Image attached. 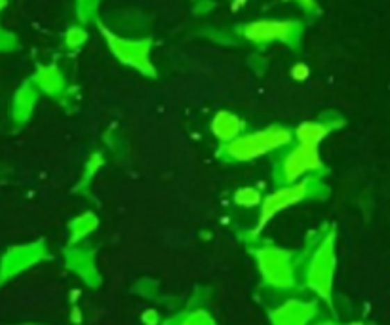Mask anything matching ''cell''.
<instances>
[{
  "label": "cell",
  "mask_w": 390,
  "mask_h": 325,
  "mask_svg": "<svg viewBox=\"0 0 390 325\" xmlns=\"http://www.w3.org/2000/svg\"><path fill=\"white\" fill-rule=\"evenodd\" d=\"M88 40V33L84 27H71V29L67 31L65 35V46L67 48H71V50H79L82 44Z\"/></svg>",
  "instance_id": "obj_12"
},
{
  "label": "cell",
  "mask_w": 390,
  "mask_h": 325,
  "mask_svg": "<svg viewBox=\"0 0 390 325\" xmlns=\"http://www.w3.org/2000/svg\"><path fill=\"white\" fill-rule=\"evenodd\" d=\"M97 2L99 0H79V10H76V14H79L80 22H90V19H94L95 15V10H97Z\"/></svg>",
  "instance_id": "obj_13"
},
{
  "label": "cell",
  "mask_w": 390,
  "mask_h": 325,
  "mask_svg": "<svg viewBox=\"0 0 390 325\" xmlns=\"http://www.w3.org/2000/svg\"><path fill=\"white\" fill-rule=\"evenodd\" d=\"M35 86L42 90L44 94L58 95L65 86V80L56 67H40L35 74Z\"/></svg>",
  "instance_id": "obj_9"
},
{
  "label": "cell",
  "mask_w": 390,
  "mask_h": 325,
  "mask_svg": "<svg viewBox=\"0 0 390 325\" xmlns=\"http://www.w3.org/2000/svg\"><path fill=\"white\" fill-rule=\"evenodd\" d=\"M295 2H299V6H303V10H307V12H316L318 10L314 0H295Z\"/></svg>",
  "instance_id": "obj_16"
},
{
  "label": "cell",
  "mask_w": 390,
  "mask_h": 325,
  "mask_svg": "<svg viewBox=\"0 0 390 325\" xmlns=\"http://www.w3.org/2000/svg\"><path fill=\"white\" fill-rule=\"evenodd\" d=\"M246 130V124L242 118L232 115L229 110H219L213 120H211V133L216 135L223 144L231 143L234 139H238Z\"/></svg>",
  "instance_id": "obj_7"
},
{
  "label": "cell",
  "mask_w": 390,
  "mask_h": 325,
  "mask_svg": "<svg viewBox=\"0 0 390 325\" xmlns=\"http://www.w3.org/2000/svg\"><path fill=\"white\" fill-rule=\"evenodd\" d=\"M40 253H42L40 246H23L8 251L0 262V280L4 282L8 278H12L17 272L31 267L33 262L40 259Z\"/></svg>",
  "instance_id": "obj_6"
},
{
  "label": "cell",
  "mask_w": 390,
  "mask_h": 325,
  "mask_svg": "<svg viewBox=\"0 0 390 325\" xmlns=\"http://www.w3.org/2000/svg\"><path fill=\"white\" fill-rule=\"evenodd\" d=\"M99 31H101L103 38L107 40L108 48L115 53L118 61H122L124 65L133 67L139 72H143L147 76H156L154 67H152L151 59H149V51H151V40H128V38H120L115 33L105 29L99 23Z\"/></svg>",
  "instance_id": "obj_3"
},
{
  "label": "cell",
  "mask_w": 390,
  "mask_h": 325,
  "mask_svg": "<svg viewBox=\"0 0 390 325\" xmlns=\"http://www.w3.org/2000/svg\"><path fill=\"white\" fill-rule=\"evenodd\" d=\"M242 38H246L253 44H268V42H286L289 46H297L303 25L299 22H276V19H263L240 25L236 29Z\"/></svg>",
  "instance_id": "obj_2"
},
{
  "label": "cell",
  "mask_w": 390,
  "mask_h": 325,
  "mask_svg": "<svg viewBox=\"0 0 390 325\" xmlns=\"http://www.w3.org/2000/svg\"><path fill=\"white\" fill-rule=\"evenodd\" d=\"M311 192V183L309 181H297V183H289V187H284L280 190H276L275 194H270L268 198L263 200V211H261V224H265L273 215H276L278 211H282L284 208H289L293 203L301 202Z\"/></svg>",
  "instance_id": "obj_5"
},
{
  "label": "cell",
  "mask_w": 390,
  "mask_h": 325,
  "mask_svg": "<svg viewBox=\"0 0 390 325\" xmlns=\"http://www.w3.org/2000/svg\"><path fill=\"white\" fill-rule=\"evenodd\" d=\"M322 169L318 147L297 143L291 151L284 156L280 164V177L284 183H297L304 175L316 174Z\"/></svg>",
  "instance_id": "obj_4"
},
{
  "label": "cell",
  "mask_w": 390,
  "mask_h": 325,
  "mask_svg": "<svg viewBox=\"0 0 390 325\" xmlns=\"http://www.w3.org/2000/svg\"><path fill=\"white\" fill-rule=\"evenodd\" d=\"M293 133L282 126H270L267 130L255 131V133H247V135H240L231 143L225 144L223 154L229 160H236V162H247V160L259 158L267 152H273L280 147L291 143Z\"/></svg>",
  "instance_id": "obj_1"
},
{
  "label": "cell",
  "mask_w": 390,
  "mask_h": 325,
  "mask_svg": "<svg viewBox=\"0 0 390 325\" xmlns=\"http://www.w3.org/2000/svg\"><path fill=\"white\" fill-rule=\"evenodd\" d=\"M234 202L242 206V208H253V206H257V203L263 202V198H261V192L257 188H252V187H244L236 190V194H234Z\"/></svg>",
  "instance_id": "obj_11"
},
{
  "label": "cell",
  "mask_w": 390,
  "mask_h": 325,
  "mask_svg": "<svg viewBox=\"0 0 390 325\" xmlns=\"http://www.w3.org/2000/svg\"><path fill=\"white\" fill-rule=\"evenodd\" d=\"M309 74H311V69H309V65H304V63H297V65H293V69H291V76H293L297 82L307 80L309 78Z\"/></svg>",
  "instance_id": "obj_15"
},
{
  "label": "cell",
  "mask_w": 390,
  "mask_h": 325,
  "mask_svg": "<svg viewBox=\"0 0 390 325\" xmlns=\"http://www.w3.org/2000/svg\"><path fill=\"white\" fill-rule=\"evenodd\" d=\"M36 97H38V92H36V88L31 82L23 84L17 90V94L14 97V110H12L15 122H25L29 118L36 105Z\"/></svg>",
  "instance_id": "obj_8"
},
{
  "label": "cell",
  "mask_w": 390,
  "mask_h": 325,
  "mask_svg": "<svg viewBox=\"0 0 390 325\" xmlns=\"http://www.w3.org/2000/svg\"><path fill=\"white\" fill-rule=\"evenodd\" d=\"M6 4H8V0H0V12H2V10L6 8Z\"/></svg>",
  "instance_id": "obj_17"
},
{
  "label": "cell",
  "mask_w": 390,
  "mask_h": 325,
  "mask_svg": "<svg viewBox=\"0 0 390 325\" xmlns=\"http://www.w3.org/2000/svg\"><path fill=\"white\" fill-rule=\"evenodd\" d=\"M330 131H332V126H327L324 122H304L297 128L295 139L297 143L318 147L330 135Z\"/></svg>",
  "instance_id": "obj_10"
},
{
  "label": "cell",
  "mask_w": 390,
  "mask_h": 325,
  "mask_svg": "<svg viewBox=\"0 0 390 325\" xmlns=\"http://www.w3.org/2000/svg\"><path fill=\"white\" fill-rule=\"evenodd\" d=\"M15 44H17V40H15V36L12 35L10 31L2 29V27H0V51L14 50Z\"/></svg>",
  "instance_id": "obj_14"
}]
</instances>
